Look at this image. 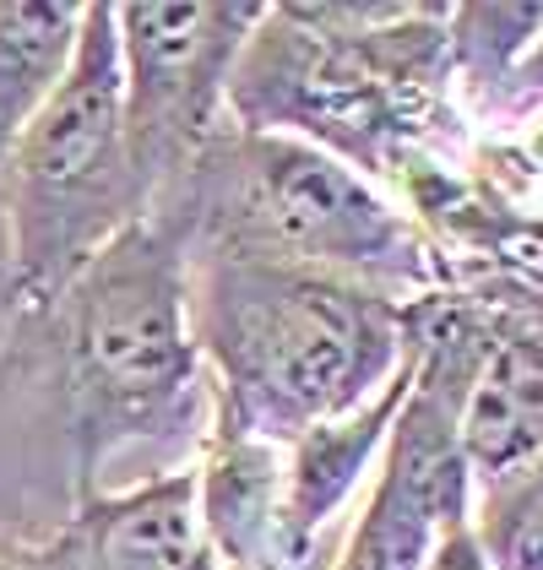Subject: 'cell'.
I'll use <instances>...</instances> for the list:
<instances>
[{"label": "cell", "mask_w": 543, "mask_h": 570, "mask_svg": "<svg viewBox=\"0 0 543 570\" xmlns=\"http://www.w3.org/2000/svg\"><path fill=\"white\" fill-rule=\"evenodd\" d=\"M228 126L310 141L392 196L413 153L462 141L446 6H267L228 77Z\"/></svg>", "instance_id": "obj_2"}, {"label": "cell", "mask_w": 543, "mask_h": 570, "mask_svg": "<svg viewBox=\"0 0 543 570\" xmlns=\"http://www.w3.org/2000/svg\"><path fill=\"white\" fill-rule=\"evenodd\" d=\"M484 305V358L456 413V445L484 483L543 456V299L511 283H452Z\"/></svg>", "instance_id": "obj_8"}, {"label": "cell", "mask_w": 543, "mask_h": 570, "mask_svg": "<svg viewBox=\"0 0 543 570\" xmlns=\"http://www.w3.org/2000/svg\"><path fill=\"white\" fill-rule=\"evenodd\" d=\"M424 570H495L490 566V554L478 549V538H473V517L456 522L452 532L435 543V554H430V566Z\"/></svg>", "instance_id": "obj_15"}, {"label": "cell", "mask_w": 543, "mask_h": 570, "mask_svg": "<svg viewBox=\"0 0 543 570\" xmlns=\"http://www.w3.org/2000/svg\"><path fill=\"white\" fill-rule=\"evenodd\" d=\"M413 375H418V348L407 337L403 370L369 402H359L343 419L316 424L294 445H283V543H288L294 570L316 566L320 538L332 532V522L354 505V494L369 483L381 451H386V435H392L407 392H413Z\"/></svg>", "instance_id": "obj_9"}, {"label": "cell", "mask_w": 543, "mask_h": 570, "mask_svg": "<svg viewBox=\"0 0 543 570\" xmlns=\"http://www.w3.org/2000/svg\"><path fill=\"white\" fill-rule=\"evenodd\" d=\"M543 33V0H456L446 6V55H452L456 104H473L484 120L500 104L511 71Z\"/></svg>", "instance_id": "obj_12"}, {"label": "cell", "mask_w": 543, "mask_h": 570, "mask_svg": "<svg viewBox=\"0 0 543 570\" xmlns=\"http://www.w3.org/2000/svg\"><path fill=\"white\" fill-rule=\"evenodd\" d=\"M495 120H527V115H543V33L533 39V49L522 55V66L511 71V82L500 92V104L490 109Z\"/></svg>", "instance_id": "obj_14"}, {"label": "cell", "mask_w": 543, "mask_h": 570, "mask_svg": "<svg viewBox=\"0 0 543 570\" xmlns=\"http://www.w3.org/2000/svg\"><path fill=\"white\" fill-rule=\"evenodd\" d=\"M11 315L45 309L82 266L152 213L131 164L115 6L82 11L77 55L0 169Z\"/></svg>", "instance_id": "obj_5"}, {"label": "cell", "mask_w": 543, "mask_h": 570, "mask_svg": "<svg viewBox=\"0 0 543 570\" xmlns=\"http://www.w3.org/2000/svg\"><path fill=\"white\" fill-rule=\"evenodd\" d=\"M185 262L218 430L294 445L403 370L407 305L364 283L224 250H185Z\"/></svg>", "instance_id": "obj_3"}, {"label": "cell", "mask_w": 543, "mask_h": 570, "mask_svg": "<svg viewBox=\"0 0 543 570\" xmlns=\"http://www.w3.org/2000/svg\"><path fill=\"white\" fill-rule=\"evenodd\" d=\"M267 6L250 0H131L115 6L126 141L158 202L228 126V77Z\"/></svg>", "instance_id": "obj_6"}, {"label": "cell", "mask_w": 543, "mask_h": 570, "mask_svg": "<svg viewBox=\"0 0 543 570\" xmlns=\"http://www.w3.org/2000/svg\"><path fill=\"white\" fill-rule=\"evenodd\" d=\"M473 538L495 570H543V456L473 494Z\"/></svg>", "instance_id": "obj_13"}, {"label": "cell", "mask_w": 543, "mask_h": 570, "mask_svg": "<svg viewBox=\"0 0 543 570\" xmlns=\"http://www.w3.org/2000/svg\"><path fill=\"white\" fill-rule=\"evenodd\" d=\"M152 213L180 228L185 250L348 277L397 305L452 288L441 250L381 185L294 136L224 126Z\"/></svg>", "instance_id": "obj_4"}, {"label": "cell", "mask_w": 543, "mask_h": 570, "mask_svg": "<svg viewBox=\"0 0 543 570\" xmlns=\"http://www.w3.org/2000/svg\"><path fill=\"white\" fill-rule=\"evenodd\" d=\"M0 402L55 430L66 505L131 445H201L213 402L190 332V262L158 213L109 239L45 309L0 337Z\"/></svg>", "instance_id": "obj_1"}, {"label": "cell", "mask_w": 543, "mask_h": 570, "mask_svg": "<svg viewBox=\"0 0 543 570\" xmlns=\"http://www.w3.org/2000/svg\"><path fill=\"white\" fill-rule=\"evenodd\" d=\"M196 511L224 570H294L283 543V445L207 424L196 445Z\"/></svg>", "instance_id": "obj_10"}, {"label": "cell", "mask_w": 543, "mask_h": 570, "mask_svg": "<svg viewBox=\"0 0 543 570\" xmlns=\"http://www.w3.org/2000/svg\"><path fill=\"white\" fill-rule=\"evenodd\" d=\"M0 570H224L196 511V468L180 462L126 489L77 500L45 538H0Z\"/></svg>", "instance_id": "obj_7"}, {"label": "cell", "mask_w": 543, "mask_h": 570, "mask_svg": "<svg viewBox=\"0 0 543 570\" xmlns=\"http://www.w3.org/2000/svg\"><path fill=\"white\" fill-rule=\"evenodd\" d=\"M82 11L88 6L77 0H0V169L60 88L77 55Z\"/></svg>", "instance_id": "obj_11"}]
</instances>
